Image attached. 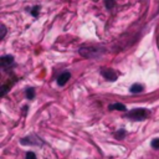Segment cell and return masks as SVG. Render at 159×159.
<instances>
[{"instance_id": "obj_1", "label": "cell", "mask_w": 159, "mask_h": 159, "mask_svg": "<svg viewBox=\"0 0 159 159\" xmlns=\"http://www.w3.org/2000/svg\"><path fill=\"white\" fill-rule=\"evenodd\" d=\"M106 52V48L102 47V46H94V45H91V46H82L80 47L78 50V53L84 57V58H98L101 57L103 53Z\"/></svg>"}, {"instance_id": "obj_2", "label": "cell", "mask_w": 159, "mask_h": 159, "mask_svg": "<svg viewBox=\"0 0 159 159\" xmlns=\"http://www.w3.org/2000/svg\"><path fill=\"white\" fill-rule=\"evenodd\" d=\"M149 114L150 112L147 108H134V109H130L125 114V118L132 119V120H144L149 117Z\"/></svg>"}, {"instance_id": "obj_3", "label": "cell", "mask_w": 159, "mask_h": 159, "mask_svg": "<svg viewBox=\"0 0 159 159\" xmlns=\"http://www.w3.org/2000/svg\"><path fill=\"white\" fill-rule=\"evenodd\" d=\"M20 143L22 145H42L43 142L36 135V134H30L27 137H24L20 139Z\"/></svg>"}, {"instance_id": "obj_4", "label": "cell", "mask_w": 159, "mask_h": 159, "mask_svg": "<svg viewBox=\"0 0 159 159\" xmlns=\"http://www.w3.org/2000/svg\"><path fill=\"white\" fill-rule=\"evenodd\" d=\"M12 65H14V56L12 55H4L0 57V66L2 70H6Z\"/></svg>"}, {"instance_id": "obj_5", "label": "cell", "mask_w": 159, "mask_h": 159, "mask_svg": "<svg viewBox=\"0 0 159 159\" xmlns=\"http://www.w3.org/2000/svg\"><path fill=\"white\" fill-rule=\"evenodd\" d=\"M101 75H102L107 81H111V82H114V81L117 80V77H118L117 72H116L114 70H112V68H103V70L101 71Z\"/></svg>"}, {"instance_id": "obj_6", "label": "cell", "mask_w": 159, "mask_h": 159, "mask_svg": "<svg viewBox=\"0 0 159 159\" xmlns=\"http://www.w3.org/2000/svg\"><path fill=\"white\" fill-rule=\"evenodd\" d=\"M71 78V73L70 72H63V73H61L60 76H58V78H57V83L60 84V86H65L67 82H68V80Z\"/></svg>"}, {"instance_id": "obj_7", "label": "cell", "mask_w": 159, "mask_h": 159, "mask_svg": "<svg viewBox=\"0 0 159 159\" xmlns=\"http://www.w3.org/2000/svg\"><path fill=\"white\" fill-rule=\"evenodd\" d=\"M108 109H109V111H122V112L127 111L125 106H124L123 103H119V102H116V103L109 104V106H108Z\"/></svg>"}, {"instance_id": "obj_8", "label": "cell", "mask_w": 159, "mask_h": 159, "mask_svg": "<svg viewBox=\"0 0 159 159\" xmlns=\"http://www.w3.org/2000/svg\"><path fill=\"white\" fill-rule=\"evenodd\" d=\"M129 91H130L132 93H142V92L144 91V86L137 82V83H133V84L130 86Z\"/></svg>"}, {"instance_id": "obj_9", "label": "cell", "mask_w": 159, "mask_h": 159, "mask_svg": "<svg viewBox=\"0 0 159 159\" xmlns=\"http://www.w3.org/2000/svg\"><path fill=\"white\" fill-rule=\"evenodd\" d=\"M25 96H26L27 99H34V97H35V88H32V87L26 88V91H25Z\"/></svg>"}, {"instance_id": "obj_10", "label": "cell", "mask_w": 159, "mask_h": 159, "mask_svg": "<svg viewBox=\"0 0 159 159\" xmlns=\"http://www.w3.org/2000/svg\"><path fill=\"white\" fill-rule=\"evenodd\" d=\"M125 134H127V132H125V129H119V130H117V132H114V138L116 139H123L124 137H125Z\"/></svg>"}, {"instance_id": "obj_11", "label": "cell", "mask_w": 159, "mask_h": 159, "mask_svg": "<svg viewBox=\"0 0 159 159\" xmlns=\"http://www.w3.org/2000/svg\"><path fill=\"white\" fill-rule=\"evenodd\" d=\"M117 4V0H104V6L107 10H112Z\"/></svg>"}, {"instance_id": "obj_12", "label": "cell", "mask_w": 159, "mask_h": 159, "mask_svg": "<svg viewBox=\"0 0 159 159\" xmlns=\"http://www.w3.org/2000/svg\"><path fill=\"white\" fill-rule=\"evenodd\" d=\"M29 11H30L31 16L37 17V16H39V14H40V6H39V5H35V6H34V7H31Z\"/></svg>"}, {"instance_id": "obj_13", "label": "cell", "mask_w": 159, "mask_h": 159, "mask_svg": "<svg viewBox=\"0 0 159 159\" xmlns=\"http://www.w3.org/2000/svg\"><path fill=\"white\" fill-rule=\"evenodd\" d=\"M150 145H152L153 149H159V138H154V139L152 140Z\"/></svg>"}, {"instance_id": "obj_14", "label": "cell", "mask_w": 159, "mask_h": 159, "mask_svg": "<svg viewBox=\"0 0 159 159\" xmlns=\"http://www.w3.org/2000/svg\"><path fill=\"white\" fill-rule=\"evenodd\" d=\"M26 159H36V154L34 152H27L26 153Z\"/></svg>"}, {"instance_id": "obj_15", "label": "cell", "mask_w": 159, "mask_h": 159, "mask_svg": "<svg viewBox=\"0 0 159 159\" xmlns=\"http://www.w3.org/2000/svg\"><path fill=\"white\" fill-rule=\"evenodd\" d=\"M5 35H6V27H5V25H1V36H0V40H2L5 37Z\"/></svg>"}]
</instances>
